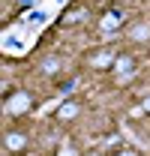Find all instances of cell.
Instances as JSON below:
<instances>
[{"mask_svg":"<svg viewBox=\"0 0 150 156\" xmlns=\"http://www.w3.org/2000/svg\"><path fill=\"white\" fill-rule=\"evenodd\" d=\"M75 114H78V102H63V105L57 108V117H60V120H72Z\"/></svg>","mask_w":150,"mask_h":156,"instance_id":"8992f818","label":"cell"},{"mask_svg":"<svg viewBox=\"0 0 150 156\" xmlns=\"http://www.w3.org/2000/svg\"><path fill=\"white\" fill-rule=\"evenodd\" d=\"M141 114H150V96L141 99Z\"/></svg>","mask_w":150,"mask_h":156,"instance_id":"9c48e42d","label":"cell"},{"mask_svg":"<svg viewBox=\"0 0 150 156\" xmlns=\"http://www.w3.org/2000/svg\"><path fill=\"white\" fill-rule=\"evenodd\" d=\"M120 24H123V12H120V9H108V12L102 15V21H99V27H102L105 33H114Z\"/></svg>","mask_w":150,"mask_h":156,"instance_id":"3957f363","label":"cell"},{"mask_svg":"<svg viewBox=\"0 0 150 156\" xmlns=\"http://www.w3.org/2000/svg\"><path fill=\"white\" fill-rule=\"evenodd\" d=\"M42 69H45L48 75H54L57 69H60V57H45L42 60Z\"/></svg>","mask_w":150,"mask_h":156,"instance_id":"ba28073f","label":"cell"},{"mask_svg":"<svg viewBox=\"0 0 150 156\" xmlns=\"http://www.w3.org/2000/svg\"><path fill=\"white\" fill-rule=\"evenodd\" d=\"M132 39H135V42H144V39L150 36V24H144V21H141V24H135V27H132V33H129Z\"/></svg>","mask_w":150,"mask_h":156,"instance_id":"52a82bcc","label":"cell"},{"mask_svg":"<svg viewBox=\"0 0 150 156\" xmlns=\"http://www.w3.org/2000/svg\"><path fill=\"white\" fill-rule=\"evenodd\" d=\"M3 144H6V150L21 153V150H27V135H24V132H6Z\"/></svg>","mask_w":150,"mask_h":156,"instance_id":"277c9868","label":"cell"},{"mask_svg":"<svg viewBox=\"0 0 150 156\" xmlns=\"http://www.w3.org/2000/svg\"><path fill=\"white\" fill-rule=\"evenodd\" d=\"M111 69L117 72V81H129V78L135 75V57H132V54H117Z\"/></svg>","mask_w":150,"mask_h":156,"instance_id":"7a4b0ae2","label":"cell"},{"mask_svg":"<svg viewBox=\"0 0 150 156\" xmlns=\"http://www.w3.org/2000/svg\"><path fill=\"white\" fill-rule=\"evenodd\" d=\"M3 108H6V114H27L33 108V99H30L27 90H15L12 96L3 102Z\"/></svg>","mask_w":150,"mask_h":156,"instance_id":"6da1fadb","label":"cell"},{"mask_svg":"<svg viewBox=\"0 0 150 156\" xmlns=\"http://www.w3.org/2000/svg\"><path fill=\"white\" fill-rule=\"evenodd\" d=\"M114 54L111 51H99V54H93V57H90V66H93V69H108V66H114Z\"/></svg>","mask_w":150,"mask_h":156,"instance_id":"5b68a950","label":"cell"},{"mask_svg":"<svg viewBox=\"0 0 150 156\" xmlns=\"http://www.w3.org/2000/svg\"><path fill=\"white\" fill-rule=\"evenodd\" d=\"M117 156H135V153H132V150H123V153H117Z\"/></svg>","mask_w":150,"mask_h":156,"instance_id":"30bf717a","label":"cell"}]
</instances>
